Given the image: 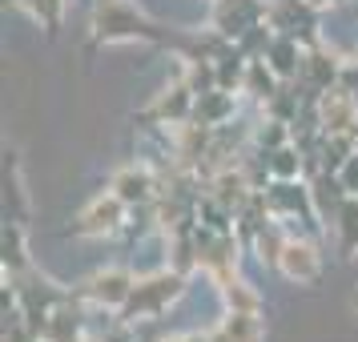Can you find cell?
Here are the masks:
<instances>
[{"label": "cell", "instance_id": "cell-1", "mask_svg": "<svg viewBox=\"0 0 358 342\" xmlns=\"http://www.w3.org/2000/svg\"><path fill=\"white\" fill-rule=\"evenodd\" d=\"M97 36L101 41H137V36H149V24L129 0H97Z\"/></svg>", "mask_w": 358, "mask_h": 342}, {"label": "cell", "instance_id": "cell-2", "mask_svg": "<svg viewBox=\"0 0 358 342\" xmlns=\"http://www.w3.org/2000/svg\"><path fill=\"white\" fill-rule=\"evenodd\" d=\"M181 294V278L178 274H157V278H145V282H137L129 294V302H125V314L133 318H157L173 298Z\"/></svg>", "mask_w": 358, "mask_h": 342}, {"label": "cell", "instance_id": "cell-3", "mask_svg": "<svg viewBox=\"0 0 358 342\" xmlns=\"http://www.w3.org/2000/svg\"><path fill=\"white\" fill-rule=\"evenodd\" d=\"M278 270L290 278V282L306 286V282L318 278L322 262H318V254H314V245L310 242H294V238H286V250H282V258H278Z\"/></svg>", "mask_w": 358, "mask_h": 342}, {"label": "cell", "instance_id": "cell-4", "mask_svg": "<svg viewBox=\"0 0 358 342\" xmlns=\"http://www.w3.org/2000/svg\"><path fill=\"white\" fill-rule=\"evenodd\" d=\"M133 282L125 270H105V274H93L89 278V298L97 302V306H109V310H121L125 302H129V294H133Z\"/></svg>", "mask_w": 358, "mask_h": 342}, {"label": "cell", "instance_id": "cell-5", "mask_svg": "<svg viewBox=\"0 0 358 342\" xmlns=\"http://www.w3.org/2000/svg\"><path fill=\"white\" fill-rule=\"evenodd\" d=\"M322 125L330 129V137L350 133L358 125V105H355V97H350L346 89H330V93L322 97Z\"/></svg>", "mask_w": 358, "mask_h": 342}, {"label": "cell", "instance_id": "cell-6", "mask_svg": "<svg viewBox=\"0 0 358 342\" xmlns=\"http://www.w3.org/2000/svg\"><path fill=\"white\" fill-rule=\"evenodd\" d=\"M121 218H125V201L117 194H109V197H97V201L81 213L77 229H81V234H113V229L121 226Z\"/></svg>", "mask_w": 358, "mask_h": 342}, {"label": "cell", "instance_id": "cell-7", "mask_svg": "<svg viewBox=\"0 0 358 342\" xmlns=\"http://www.w3.org/2000/svg\"><path fill=\"white\" fill-rule=\"evenodd\" d=\"M258 4H254V0H217V20H213V24H217V29H222V33H245V29H254V20H258Z\"/></svg>", "mask_w": 358, "mask_h": 342}, {"label": "cell", "instance_id": "cell-8", "mask_svg": "<svg viewBox=\"0 0 358 342\" xmlns=\"http://www.w3.org/2000/svg\"><path fill=\"white\" fill-rule=\"evenodd\" d=\"M222 334L229 342H262L266 326H262L258 310H229L226 322H222Z\"/></svg>", "mask_w": 358, "mask_h": 342}, {"label": "cell", "instance_id": "cell-9", "mask_svg": "<svg viewBox=\"0 0 358 342\" xmlns=\"http://www.w3.org/2000/svg\"><path fill=\"white\" fill-rule=\"evenodd\" d=\"M117 197L129 206V201H145L149 194H153V178H149V169H137V165H129V169H121L113 181Z\"/></svg>", "mask_w": 358, "mask_h": 342}, {"label": "cell", "instance_id": "cell-10", "mask_svg": "<svg viewBox=\"0 0 358 342\" xmlns=\"http://www.w3.org/2000/svg\"><path fill=\"white\" fill-rule=\"evenodd\" d=\"M298 41H290V36H278L274 49H270V69L274 73H282V77H290L294 69H298Z\"/></svg>", "mask_w": 358, "mask_h": 342}, {"label": "cell", "instance_id": "cell-11", "mask_svg": "<svg viewBox=\"0 0 358 342\" xmlns=\"http://www.w3.org/2000/svg\"><path fill=\"white\" fill-rule=\"evenodd\" d=\"M282 250H286V238H282L274 226H266V229L258 234V258H262V262H270V266H278Z\"/></svg>", "mask_w": 358, "mask_h": 342}, {"label": "cell", "instance_id": "cell-12", "mask_svg": "<svg viewBox=\"0 0 358 342\" xmlns=\"http://www.w3.org/2000/svg\"><path fill=\"white\" fill-rule=\"evenodd\" d=\"M222 294H226L229 310H258V294L245 290V282H226V286H222Z\"/></svg>", "mask_w": 358, "mask_h": 342}, {"label": "cell", "instance_id": "cell-13", "mask_svg": "<svg viewBox=\"0 0 358 342\" xmlns=\"http://www.w3.org/2000/svg\"><path fill=\"white\" fill-rule=\"evenodd\" d=\"M29 8H33L36 20H45L49 29H57V20H61V13H65V0H24Z\"/></svg>", "mask_w": 358, "mask_h": 342}, {"label": "cell", "instance_id": "cell-14", "mask_svg": "<svg viewBox=\"0 0 358 342\" xmlns=\"http://www.w3.org/2000/svg\"><path fill=\"white\" fill-rule=\"evenodd\" d=\"M338 185H342V194H358V153H350V157L342 162Z\"/></svg>", "mask_w": 358, "mask_h": 342}, {"label": "cell", "instance_id": "cell-15", "mask_svg": "<svg viewBox=\"0 0 358 342\" xmlns=\"http://www.w3.org/2000/svg\"><path fill=\"white\" fill-rule=\"evenodd\" d=\"M270 169H274L278 178H294L298 173V162H294V149H278L274 162H270Z\"/></svg>", "mask_w": 358, "mask_h": 342}, {"label": "cell", "instance_id": "cell-16", "mask_svg": "<svg viewBox=\"0 0 358 342\" xmlns=\"http://www.w3.org/2000/svg\"><path fill=\"white\" fill-rule=\"evenodd\" d=\"M355 310H358V294H355Z\"/></svg>", "mask_w": 358, "mask_h": 342}]
</instances>
